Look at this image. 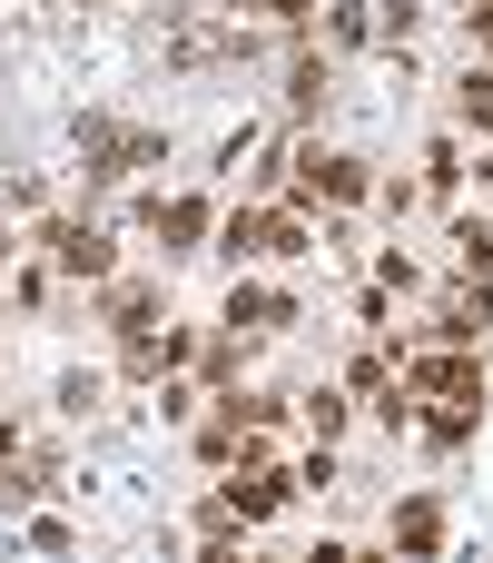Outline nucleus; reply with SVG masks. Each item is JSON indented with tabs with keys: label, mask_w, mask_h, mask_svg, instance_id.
I'll use <instances>...</instances> for the list:
<instances>
[{
	"label": "nucleus",
	"mask_w": 493,
	"mask_h": 563,
	"mask_svg": "<svg viewBox=\"0 0 493 563\" xmlns=\"http://www.w3.org/2000/svg\"><path fill=\"white\" fill-rule=\"evenodd\" d=\"M376 534H385L395 554H445V505H435V495H395Z\"/></svg>",
	"instance_id": "nucleus-10"
},
{
	"label": "nucleus",
	"mask_w": 493,
	"mask_h": 563,
	"mask_svg": "<svg viewBox=\"0 0 493 563\" xmlns=\"http://www.w3.org/2000/svg\"><path fill=\"white\" fill-rule=\"evenodd\" d=\"M336 475H346V465H336V445H326V435H316V455H306V465H296V495H326V485H336Z\"/></svg>",
	"instance_id": "nucleus-18"
},
{
	"label": "nucleus",
	"mask_w": 493,
	"mask_h": 563,
	"mask_svg": "<svg viewBox=\"0 0 493 563\" xmlns=\"http://www.w3.org/2000/svg\"><path fill=\"white\" fill-rule=\"evenodd\" d=\"M455 20H464V40H474V49H484V59H493V0H464Z\"/></svg>",
	"instance_id": "nucleus-19"
},
{
	"label": "nucleus",
	"mask_w": 493,
	"mask_h": 563,
	"mask_svg": "<svg viewBox=\"0 0 493 563\" xmlns=\"http://www.w3.org/2000/svg\"><path fill=\"white\" fill-rule=\"evenodd\" d=\"M217 10H237V20H247V10H267V0H217Z\"/></svg>",
	"instance_id": "nucleus-21"
},
{
	"label": "nucleus",
	"mask_w": 493,
	"mask_h": 563,
	"mask_svg": "<svg viewBox=\"0 0 493 563\" xmlns=\"http://www.w3.org/2000/svg\"><path fill=\"white\" fill-rule=\"evenodd\" d=\"M158 49H168V69H247V59L277 49V20L257 30V20H237V10H178Z\"/></svg>",
	"instance_id": "nucleus-1"
},
{
	"label": "nucleus",
	"mask_w": 493,
	"mask_h": 563,
	"mask_svg": "<svg viewBox=\"0 0 493 563\" xmlns=\"http://www.w3.org/2000/svg\"><path fill=\"white\" fill-rule=\"evenodd\" d=\"M40 495H59V455H49V445H40V455H30V445L0 455V515H30Z\"/></svg>",
	"instance_id": "nucleus-11"
},
{
	"label": "nucleus",
	"mask_w": 493,
	"mask_h": 563,
	"mask_svg": "<svg viewBox=\"0 0 493 563\" xmlns=\"http://www.w3.org/2000/svg\"><path fill=\"white\" fill-rule=\"evenodd\" d=\"M138 228H148L168 257H198V247L217 238V208H208L198 188H178V198H148V208H138Z\"/></svg>",
	"instance_id": "nucleus-5"
},
{
	"label": "nucleus",
	"mask_w": 493,
	"mask_h": 563,
	"mask_svg": "<svg viewBox=\"0 0 493 563\" xmlns=\"http://www.w3.org/2000/svg\"><path fill=\"white\" fill-rule=\"evenodd\" d=\"M464 178H474V158H464V139H455V129H435V139H425V198H455Z\"/></svg>",
	"instance_id": "nucleus-12"
},
{
	"label": "nucleus",
	"mask_w": 493,
	"mask_h": 563,
	"mask_svg": "<svg viewBox=\"0 0 493 563\" xmlns=\"http://www.w3.org/2000/svg\"><path fill=\"white\" fill-rule=\"evenodd\" d=\"M306 307H296V287H267V277H237L227 287V307H217V327L227 336H287Z\"/></svg>",
	"instance_id": "nucleus-4"
},
{
	"label": "nucleus",
	"mask_w": 493,
	"mask_h": 563,
	"mask_svg": "<svg viewBox=\"0 0 493 563\" xmlns=\"http://www.w3.org/2000/svg\"><path fill=\"white\" fill-rule=\"evenodd\" d=\"M217 495H227V505H237V525L257 534V525H277V515H287L296 465H277V455H267V465H227V485H217Z\"/></svg>",
	"instance_id": "nucleus-7"
},
{
	"label": "nucleus",
	"mask_w": 493,
	"mask_h": 563,
	"mask_svg": "<svg viewBox=\"0 0 493 563\" xmlns=\"http://www.w3.org/2000/svg\"><path fill=\"white\" fill-rule=\"evenodd\" d=\"M455 267L464 277H493V218H455Z\"/></svg>",
	"instance_id": "nucleus-16"
},
{
	"label": "nucleus",
	"mask_w": 493,
	"mask_h": 563,
	"mask_svg": "<svg viewBox=\"0 0 493 563\" xmlns=\"http://www.w3.org/2000/svg\"><path fill=\"white\" fill-rule=\"evenodd\" d=\"M356 198H376V158H356V148H326V139H306L296 148V178H287V208H356Z\"/></svg>",
	"instance_id": "nucleus-2"
},
{
	"label": "nucleus",
	"mask_w": 493,
	"mask_h": 563,
	"mask_svg": "<svg viewBox=\"0 0 493 563\" xmlns=\"http://www.w3.org/2000/svg\"><path fill=\"white\" fill-rule=\"evenodd\" d=\"M188 534H198L208 554H227V544H247V525H237V505H227V495H208V505L188 515Z\"/></svg>",
	"instance_id": "nucleus-15"
},
{
	"label": "nucleus",
	"mask_w": 493,
	"mask_h": 563,
	"mask_svg": "<svg viewBox=\"0 0 493 563\" xmlns=\"http://www.w3.org/2000/svg\"><path fill=\"white\" fill-rule=\"evenodd\" d=\"M59 10H99V0H59Z\"/></svg>",
	"instance_id": "nucleus-22"
},
{
	"label": "nucleus",
	"mask_w": 493,
	"mask_h": 563,
	"mask_svg": "<svg viewBox=\"0 0 493 563\" xmlns=\"http://www.w3.org/2000/svg\"><path fill=\"white\" fill-rule=\"evenodd\" d=\"M316 30H326V49H366V40H376V10H366V0H326Z\"/></svg>",
	"instance_id": "nucleus-14"
},
{
	"label": "nucleus",
	"mask_w": 493,
	"mask_h": 563,
	"mask_svg": "<svg viewBox=\"0 0 493 563\" xmlns=\"http://www.w3.org/2000/svg\"><path fill=\"white\" fill-rule=\"evenodd\" d=\"M296 416H306L326 445H346V426H356V396H346V386H306V396H296Z\"/></svg>",
	"instance_id": "nucleus-13"
},
{
	"label": "nucleus",
	"mask_w": 493,
	"mask_h": 563,
	"mask_svg": "<svg viewBox=\"0 0 493 563\" xmlns=\"http://www.w3.org/2000/svg\"><path fill=\"white\" fill-rule=\"evenodd\" d=\"M30 247H40L59 277H79V287H109V277H119L109 228H99V218H79V208H40V218H30Z\"/></svg>",
	"instance_id": "nucleus-3"
},
{
	"label": "nucleus",
	"mask_w": 493,
	"mask_h": 563,
	"mask_svg": "<svg viewBox=\"0 0 493 563\" xmlns=\"http://www.w3.org/2000/svg\"><path fill=\"white\" fill-rule=\"evenodd\" d=\"M336 109V59L306 40V49H287V129H316Z\"/></svg>",
	"instance_id": "nucleus-8"
},
{
	"label": "nucleus",
	"mask_w": 493,
	"mask_h": 563,
	"mask_svg": "<svg viewBox=\"0 0 493 563\" xmlns=\"http://www.w3.org/2000/svg\"><path fill=\"white\" fill-rule=\"evenodd\" d=\"M10 228H30V218H20V208H10V188H0V238H10Z\"/></svg>",
	"instance_id": "nucleus-20"
},
{
	"label": "nucleus",
	"mask_w": 493,
	"mask_h": 563,
	"mask_svg": "<svg viewBox=\"0 0 493 563\" xmlns=\"http://www.w3.org/2000/svg\"><path fill=\"white\" fill-rule=\"evenodd\" d=\"M158 307H168V287H158V277H109V287H99V327H109V336L158 327Z\"/></svg>",
	"instance_id": "nucleus-9"
},
{
	"label": "nucleus",
	"mask_w": 493,
	"mask_h": 563,
	"mask_svg": "<svg viewBox=\"0 0 493 563\" xmlns=\"http://www.w3.org/2000/svg\"><path fill=\"white\" fill-rule=\"evenodd\" d=\"M376 287H405V297H425V267H415L405 247H385V257H376Z\"/></svg>",
	"instance_id": "nucleus-17"
},
{
	"label": "nucleus",
	"mask_w": 493,
	"mask_h": 563,
	"mask_svg": "<svg viewBox=\"0 0 493 563\" xmlns=\"http://www.w3.org/2000/svg\"><path fill=\"white\" fill-rule=\"evenodd\" d=\"M474 79H484V89H493V59H484V69H474Z\"/></svg>",
	"instance_id": "nucleus-23"
},
{
	"label": "nucleus",
	"mask_w": 493,
	"mask_h": 563,
	"mask_svg": "<svg viewBox=\"0 0 493 563\" xmlns=\"http://www.w3.org/2000/svg\"><path fill=\"white\" fill-rule=\"evenodd\" d=\"M445 10H464V0H445Z\"/></svg>",
	"instance_id": "nucleus-24"
},
{
	"label": "nucleus",
	"mask_w": 493,
	"mask_h": 563,
	"mask_svg": "<svg viewBox=\"0 0 493 563\" xmlns=\"http://www.w3.org/2000/svg\"><path fill=\"white\" fill-rule=\"evenodd\" d=\"M198 346H208L198 327H138V336H119V376H128V386H158V376H178Z\"/></svg>",
	"instance_id": "nucleus-6"
}]
</instances>
